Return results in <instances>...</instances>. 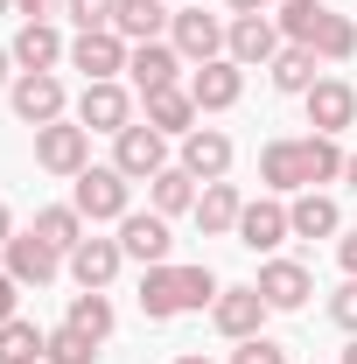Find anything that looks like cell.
I'll return each instance as SVG.
<instances>
[{
  "label": "cell",
  "instance_id": "6da1fadb",
  "mask_svg": "<svg viewBox=\"0 0 357 364\" xmlns=\"http://www.w3.org/2000/svg\"><path fill=\"white\" fill-rule=\"evenodd\" d=\"M343 147L336 134H309V140H267L260 147V182H267L273 196H302L315 182H343Z\"/></svg>",
  "mask_w": 357,
  "mask_h": 364
},
{
  "label": "cell",
  "instance_id": "7a4b0ae2",
  "mask_svg": "<svg viewBox=\"0 0 357 364\" xmlns=\"http://www.w3.org/2000/svg\"><path fill=\"white\" fill-rule=\"evenodd\" d=\"M224 287H218V273L211 267H147L140 273V316L147 322H176V316H189V309H211Z\"/></svg>",
  "mask_w": 357,
  "mask_h": 364
},
{
  "label": "cell",
  "instance_id": "3957f363",
  "mask_svg": "<svg viewBox=\"0 0 357 364\" xmlns=\"http://www.w3.org/2000/svg\"><path fill=\"white\" fill-rule=\"evenodd\" d=\"M70 203L85 210V225H119V218L134 210V182H127L112 161H105V168H85V176H78Z\"/></svg>",
  "mask_w": 357,
  "mask_h": 364
},
{
  "label": "cell",
  "instance_id": "277c9868",
  "mask_svg": "<svg viewBox=\"0 0 357 364\" xmlns=\"http://www.w3.org/2000/svg\"><path fill=\"white\" fill-rule=\"evenodd\" d=\"M36 168H43V176L78 182V176L91 168V134H85V127H70V119H49V127H36Z\"/></svg>",
  "mask_w": 357,
  "mask_h": 364
},
{
  "label": "cell",
  "instance_id": "5b68a950",
  "mask_svg": "<svg viewBox=\"0 0 357 364\" xmlns=\"http://www.w3.org/2000/svg\"><path fill=\"white\" fill-rule=\"evenodd\" d=\"M112 168L127 182H154L169 168V134H154L147 119H134L127 134H112Z\"/></svg>",
  "mask_w": 357,
  "mask_h": 364
},
{
  "label": "cell",
  "instance_id": "8992f818",
  "mask_svg": "<svg viewBox=\"0 0 357 364\" xmlns=\"http://www.w3.org/2000/svg\"><path fill=\"white\" fill-rule=\"evenodd\" d=\"M127 56H134V43H127L119 28H78V43H70V70H85V85H105V77L127 70Z\"/></svg>",
  "mask_w": 357,
  "mask_h": 364
},
{
  "label": "cell",
  "instance_id": "52a82bcc",
  "mask_svg": "<svg viewBox=\"0 0 357 364\" xmlns=\"http://www.w3.org/2000/svg\"><path fill=\"white\" fill-rule=\"evenodd\" d=\"M267 294L260 287H224L218 301H211V322H218L224 343H245V336H267Z\"/></svg>",
  "mask_w": 357,
  "mask_h": 364
},
{
  "label": "cell",
  "instance_id": "ba28073f",
  "mask_svg": "<svg viewBox=\"0 0 357 364\" xmlns=\"http://www.w3.org/2000/svg\"><path fill=\"white\" fill-rule=\"evenodd\" d=\"M7 105H14L21 127H49V119H63V77L56 70H21L7 85Z\"/></svg>",
  "mask_w": 357,
  "mask_h": 364
},
{
  "label": "cell",
  "instance_id": "9c48e42d",
  "mask_svg": "<svg viewBox=\"0 0 357 364\" xmlns=\"http://www.w3.org/2000/svg\"><path fill=\"white\" fill-rule=\"evenodd\" d=\"M119 252L140 259V267H169V252H176V231L161 210H127L119 218Z\"/></svg>",
  "mask_w": 357,
  "mask_h": 364
},
{
  "label": "cell",
  "instance_id": "30bf717a",
  "mask_svg": "<svg viewBox=\"0 0 357 364\" xmlns=\"http://www.w3.org/2000/svg\"><path fill=\"white\" fill-rule=\"evenodd\" d=\"M189 98H196V112H231V105L245 98V63H231V56L196 63V70H189Z\"/></svg>",
  "mask_w": 357,
  "mask_h": 364
},
{
  "label": "cell",
  "instance_id": "8fae6325",
  "mask_svg": "<svg viewBox=\"0 0 357 364\" xmlns=\"http://www.w3.org/2000/svg\"><path fill=\"white\" fill-rule=\"evenodd\" d=\"M78 127H85V134H127V127H134V98H127V85H119V77L85 85V98H78Z\"/></svg>",
  "mask_w": 357,
  "mask_h": 364
},
{
  "label": "cell",
  "instance_id": "7c38bea8",
  "mask_svg": "<svg viewBox=\"0 0 357 364\" xmlns=\"http://www.w3.org/2000/svg\"><path fill=\"white\" fill-rule=\"evenodd\" d=\"M280 43H287V36H280V21H273V14H238V21L224 28V56H231V63H245V70H252V63H273Z\"/></svg>",
  "mask_w": 357,
  "mask_h": 364
},
{
  "label": "cell",
  "instance_id": "4fadbf2b",
  "mask_svg": "<svg viewBox=\"0 0 357 364\" xmlns=\"http://www.w3.org/2000/svg\"><path fill=\"white\" fill-rule=\"evenodd\" d=\"M231 238H238L245 252H280V245L294 238V225H287V203H280V196H260V203H245Z\"/></svg>",
  "mask_w": 357,
  "mask_h": 364
},
{
  "label": "cell",
  "instance_id": "5bb4252c",
  "mask_svg": "<svg viewBox=\"0 0 357 364\" xmlns=\"http://www.w3.org/2000/svg\"><path fill=\"white\" fill-rule=\"evenodd\" d=\"M302 105H309L315 134H343V127H357V85H343V77H315V85L302 91Z\"/></svg>",
  "mask_w": 357,
  "mask_h": 364
},
{
  "label": "cell",
  "instance_id": "9a60e30c",
  "mask_svg": "<svg viewBox=\"0 0 357 364\" xmlns=\"http://www.w3.org/2000/svg\"><path fill=\"white\" fill-rule=\"evenodd\" d=\"M0 252H7V273H14L21 287H49V280L63 273V252H56L49 238H36V231H14Z\"/></svg>",
  "mask_w": 357,
  "mask_h": 364
},
{
  "label": "cell",
  "instance_id": "2e32d148",
  "mask_svg": "<svg viewBox=\"0 0 357 364\" xmlns=\"http://www.w3.org/2000/svg\"><path fill=\"white\" fill-rule=\"evenodd\" d=\"M252 287L267 294V309H273V316H294V309H302V301L315 294V273L302 267V259H267Z\"/></svg>",
  "mask_w": 357,
  "mask_h": 364
},
{
  "label": "cell",
  "instance_id": "e0dca14e",
  "mask_svg": "<svg viewBox=\"0 0 357 364\" xmlns=\"http://www.w3.org/2000/svg\"><path fill=\"white\" fill-rule=\"evenodd\" d=\"M169 43L182 49V63H211V56H224V21L203 14V7H182L169 21Z\"/></svg>",
  "mask_w": 357,
  "mask_h": 364
},
{
  "label": "cell",
  "instance_id": "ac0fdd59",
  "mask_svg": "<svg viewBox=\"0 0 357 364\" xmlns=\"http://www.w3.org/2000/svg\"><path fill=\"white\" fill-rule=\"evenodd\" d=\"M231 161H238L231 134H218V127H196V134H182V168H189L196 182H224V176H231Z\"/></svg>",
  "mask_w": 357,
  "mask_h": 364
},
{
  "label": "cell",
  "instance_id": "d6986e66",
  "mask_svg": "<svg viewBox=\"0 0 357 364\" xmlns=\"http://www.w3.org/2000/svg\"><path fill=\"white\" fill-rule=\"evenodd\" d=\"M182 70V49L176 43H134V56H127V77H134V91L147 98V91H169Z\"/></svg>",
  "mask_w": 357,
  "mask_h": 364
},
{
  "label": "cell",
  "instance_id": "ffe728a7",
  "mask_svg": "<svg viewBox=\"0 0 357 364\" xmlns=\"http://www.w3.org/2000/svg\"><path fill=\"white\" fill-rule=\"evenodd\" d=\"M63 267H70V280H78V287H112V280H119V267H127V252H119V238H85Z\"/></svg>",
  "mask_w": 357,
  "mask_h": 364
},
{
  "label": "cell",
  "instance_id": "44dd1931",
  "mask_svg": "<svg viewBox=\"0 0 357 364\" xmlns=\"http://www.w3.org/2000/svg\"><path fill=\"white\" fill-rule=\"evenodd\" d=\"M7 49H14V70H56L70 56V43L56 36V21H21V36Z\"/></svg>",
  "mask_w": 357,
  "mask_h": 364
},
{
  "label": "cell",
  "instance_id": "7402d4cb",
  "mask_svg": "<svg viewBox=\"0 0 357 364\" xmlns=\"http://www.w3.org/2000/svg\"><path fill=\"white\" fill-rule=\"evenodd\" d=\"M140 105H147V127H154V134H196V119H203V112H196V98H189V85L147 91Z\"/></svg>",
  "mask_w": 357,
  "mask_h": 364
},
{
  "label": "cell",
  "instance_id": "603a6c76",
  "mask_svg": "<svg viewBox=\"0 0 357 364\" xmlns=\"http://www.w3.org/2000/svg\"><path fill=\"white\" fill-rule=\"evenodd\" d=\"M287 225H294V238H336V231H343V210H336V196L302 189V196L287 203Z\"/></svg>",
  "mask_w": 357,
  "mask_h": 364
},
{
  "label": "cell",
  "instance_id": "cb8c5ba5",
  "mask_svg": "<svg viewBox=\"0 0 357 364\" xmlns=\"http://www.w3.org/2000/svg\"><path fill=\"white\" fill-rule=\"evenodd\" d=\"M238 210H245L238 182H203V196H196V225H203V238H224V231H238Z\"/></svg>",
  "mask_w": 357,
  "mask_h": 364
},
{
  "label": "cell",
  "instance_id": "d4e9b609",
  "mask_svg": "<svg viewBox=\"0 0 357 364\" xmlns=\"http://www.w3.org/2000/svg\"><path fill=\"white\" fill-rule=\"evenodd\" d=\"M28 231H36V238H49V245H56V252L70 259V252L85 245V210H78V203H43Z\"/></svg>",
  "mask_w": 357,
  "mask_h": 364
},
{
  "label": "cell",
  "instance_id": "484cf974",
  "mask_svg": "<svg viewBox=\"0 0 357 364\" xmlns=\"http://www.w3.org/2000/svg\"><path fill=\"white\" fill-rule=\"evenodd\" d=\"M169 21H176V14H169L161 0H119V7H112V28H119L127 43H161Z\"/></svg>",
  "mask_w": 357,
  "mask_h": 364
},
{
  "label": "cell",
  "instance_id": "4316f807",
  "mask_svg": "<svg viewBox=\"0 0 357 364\" xmlns=\"http://www.w3.org/2000/svg\"><path fill=\"white\" fill-rule=\"evenodd\" d=\"M147 196H154V210H161V218H182V210H196V196H203V189H196V176H189L182 161H169L161 176L147 182Z\"/></svg>",
  "mask_w": 357,
  "mask_h": 364
},
{
  "label": "cell",
  "instance_id": "83f0119b",
  "mask_svg": "<svg viewBox=\"0 0 357 364\" xmlns=\"http://www.w3.org/2000/svg\"><path fill=\"white\" fill-rule=\"evenodd\" d=\"M43 350H49V329H36L28 316L0 322V364H43Z\"/></svg>",
  "mask_w": 357,
  "mask_h": 364
},
{
  "label": "cell",
  "instance_id": "f1b7e54d",
  "mask_svg": "<svg viewBox=\"0 0 357 364\" xmlns=\"http://www.w3.org/2000/svg\"><path fill=\"white\" fill-rule=\"evenodd\" d=\"M315 63H322L315 49H302V43H280V56L267 63V70H273V91H294V98H302V91L315 85Z\"/></svg>",
  "mask_w": 357,
  "mask_h": 364
},
{
  "label": "cell",
  "instance_id": "f546056e",
  "mask_svg": "<svg viewBox=\"0 0 357 364\" xmlns=\"http://www.w3.org/2000/svg\"><path fill=\"white\" fill-rule=\"evenodd\" d=\"M63 322H70V329H85L91 343H105V336H112V322H119V316H112V301H105V287H85V294H70V316H63Z\"/></svg>",
  "mask_w": 357,
  "mask_h": 364
},
{
  "label": "cell",
  "instance_id": "4dcf8cb0",
  "mask_svg": "<svg viewBox=\"0 0 357 364\" xmlns=\"http://www.w3.org/2000/svg\"><path fill=\"white\" fill-rule=\"evenodd\" d=\"M315 56H322V63H351V56H357V21H351V14H336V7L322 14V28H315Z\"/></svg>",
  "mask_w": 357,
  "mask_h": 364
},
{
  "label": "cell",
  "instance_id": "1f68e13d",
  "mask_svg": "<svg viewBox=\"0 0 357 364\" xmlns=\"http://www.w3.org/2000/svg\"><path fill=\"white\" fill-rule=\"evenodd\" d=\"M322 14H329V7H322V0H287V7H280V14H273V21H280V36H287V43H302V49H315V28H322Z\"/></svg>",
  "mask_w": 357,
  "mask_h": 364
},
{
  "label": "cell",
  "instance_id": "d6a6232c",
  "mask_svg": "<svg viewBox=\"0 0 357 364\" xmlns=\"http://www.w3.org/2000/svg\"><path fill=\"white\" fill-rule=\"evenodd\" d=\"M43 364H98V343H91L85 329L56 322V329H49V350H43Z\"/></svg>",
  "mask_w": 357,
  "mask_h": 364
},
{
  "label": "cell",
  "instance_id": "836d02e7",
  "mask_svg": "<svg viewBox=\"0 0 357 364\" xmlns=\"http://www.w3.org/2000/svg\"><path fill=\"white\" fill-rule=\"evenodd\" d=\"M112 7H119V0H63V14H70L78 28H112Z\"/></svg>",
  "mask_w": 357,
  "mask_h": 364
},
{
  "label": "cell",
  "instance_id": "e575fe53",
  "mask_svg": "<svg viewBox=\"0 0 357 364\" xmlns=\"http://www.w3.org/2000/svg\"><path fill=\"white\" fill-rule=\"evenodd\" d=\"M231 364H287V350H280L273 336H245V343L231 350Z\"/></svg>",
  "mask_w": 357,
  "mask_h": 364
},
{
  "label": "cell",
  "instance_id": "d590c367",
  "mask_svg": "<svg viewBox=\"0 0 357 364\" xmlns=\"http://www.w3.org/2000/svg\"><path fill=\"white\" fill-rule=\"evenodd\" d=\"M329 322H336V329H351V336H357V280H343V287L329 294Z\"/></svg>",
  "mask_w": 357,
  "mask_h": 364
},
{
  "label": "cell",
  "instance_id": "8d00e7d4",
  "mask_svg": "<svg viewBox=\"0 0 357 364\" xmlns=\"http://www.w3.org/2000/svg\"><path fill=\"white\" fill-rule=\"evenodd\" d=\"M14 14H21V21H56L63 0H14Z\"/></svg>",
  "mask_w": 357,
  "mask_h": 364
},
{
  "label": "cell",
  "instance_id": "74e56055",
  "mask_svg": "<svg viewBox=\"0 0 357 364\" xmlns=\"http://www.w3.org/2000/svg\"><path fill=\"white\" fill-rule=\"evenodd\" d=\"M14 301H21V280H14V273H0V322H14Z\"/></svg>",
  "mask_w": 357,
  "mask_h": 364
},
{
  "label": "cell",
  "instance_id": "f35d334b",
  "mask_svg": "<svg viewBox=\"0 0 357 364\" xmlns=\"http://www.w3.org/2000/svg\"><path fill=\"white\" fill-rule=\"evenodd\" d=\"M336 259H343V273L357 280V231H336Z\"/></svg>",
  "mask_w": 357,
  "mask_h": 364
},
{
  "label": "cell",
  "instance_id": "ab89813d",
  "mask_svg": "<svg viewBox=\"0 0 357 364\" xmlns=\"http://www.w3.org/2000/svg\"><path fill=\"white\" fill-rule=\"evenodd\" d=\"M231 14H273V0H224Z\"/></svg>",
  "mask_w": 357,
  "mask_h": 364
},
{
  "label": "cell",
  "instance_id": "60d3db41",
  "mask_svg": "<svg viewBox=\"0 0 357 364\" xmlns=\"http://www.w3.org/2000/svg\"><path fill=\"white\" fill-rule=\"evenodd\" d=\"M14 77H21V70H14V49H0V91L14 85Z\"/></svg>",
  "mask_w": 357,
  "mask_h": 364
},
{
  "label": "cell",
  "instance_id": "b9f144b4",
  "mask_svg": "<svg viewBox=\"0 0 357 364\" xmlns=\"http://www.w3.org/2000/svg\"><path fill=\"white\" fill-rule=\"evenodd\" d=\"M14 238V210H7V196H0V245Z\"/></svg>",
  "mask_w": 357,
  "mask_h": 364
},
{
  "label": "cell",
  "instance_id": "7bdbcfd3",
  "mask_svg": "<svg viewBox=\"0 0 357 364\" xmlns=\"http://www.w3.org/2000/svg\"><path fill=\"white\" fill-rule=\"evenodd\" d=\"M343 182H351V189H357V147H351V161H343Z\"/></svg>",
  "mask_w": 357,
  "mask_h": 364
},
{
  "label": "cell",
  "instance_id": "ee69618b",
  "mask_svg": "<svg viewBox=\"0 0 357 364\" xmlns=\"http://www.w3.org/2000/svg\"><path fill=\"white\" fill-rule=\"evenodd\" d=\"M336 364H357V336H351V343H343V358H336Z\"/></svg>",
  "mask_w": 357,
  "mask_h": 364
},
{
  "label": "cell",
  "instance_id": "f6af8a7d",
  "mask_svg": "<svg viewBox=\"0 0 357 364\" xmlns=\"http://www.w3.org/2000/svg\"><path fill=\"white\" fill-rule=\"evenodd\" d=\"M176 364H211V358H176Z\"/></svg>",
  "mask_w": 357,
  "mask_h": 364
},
{
  "label": "cell",
  "instance_id": "bcb514c9",
  "mask_svg": "<svg viewBox=\"0 0 357 364\" xmlns=\"http://www.w3.org/2000/svg\"><path fill=\"white\" fill-rule=\"evenodd\" d=\"M7 7H14V0H0V14H7Z\"/></svg>",
  "mask_w": 357,
  "mask_h": 364
}]
</instances>
